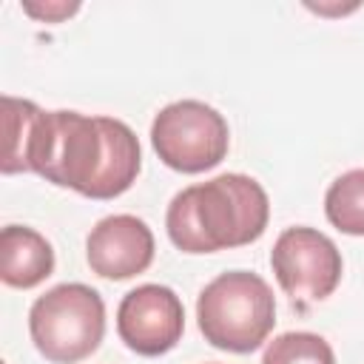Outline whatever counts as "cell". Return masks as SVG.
I'll return each instance as SVG.
<instances>
[{
  "label": "cell",
  "instance_id": "6",
  "mask_svg": "<svg viewBox=\"0 0 364 364\" xmlns=\"http://www.w3.org/2000/svg\"><path fill=\"white\" fill-rule=\"evenodd\" d=\"M270 267L279 287L299 304L324 301L341 282V253L330 236L316 228H287L270 250Z\"/></svg>",
  "mask_w": 364,
  "mask_h": 364
},
{
  "label": "cell",
  "instance_id": "1",
  "mask_svg": "<svg viewBox=\"0 0 364 364\" xmlns=\"http://www.w3.org/2000/svg\"><path fill=\"white\" fill-rule=\"evenodd\" d=\"M3 162L0 171L37 173L51 185L88 199L125 193L142 168L136 134L114 117L80 111H43L31 100L3 97Z\"/></svg>",
  "mask_w": 364,
  "mask_h": 364
},
{
  "label": "cell",
  "instance_id": "12",
  "mask_svg": "<svg viewBox=\"0 0 364 364\" xmlns=\"http://www.w3.org/2000/svg\"><path fill=\"white\" fill-rule=\"evenodd\" d=\"M80 9V3H23V11L31 14L34 20H46V23H60L65 17H71Z\"/></svg>",
  "mask_w": 364,
  "mask_h": 364
},
{
  "label": "cell",
  "instance_id": "8",
  "mask_svg": "<svg viewBox=\"0 0 364 364\" xmlns=\"http://www.w3.org/2000/svg\"><path fill=\"white\" fill-rule=\"evenodd\" d=\"M154 233L131 213H114L100 219L85 239L88 267L111 282L134 279L145 273L154 262Z\"/></svg>",
  "mask_w": 364,
  "mask_h": 364
},
{
  "label": "cell",
  "instance_id": "7",
  "mask_svg": "<svg viewBox=\"0 0 364 364\" xmlns=\"http://www.w3.org/2000/svg\"><path fill=\"white\" fill-rule=\"evenodd\" d=\"M117 333L139 355H165L185 333V307L165 284H139L117 307Z\"/></svg>",
  "mask_w": 364,
  "mask_h": 364
},
{
  "label": "cell",
  "instance_id": "3",
  "mask_svg": "<svg viewBox=\"0 0 364 364\" xmlns=\"http://www.w3.org/2000/svg\"><path fill=\"white\" fill-rule=\"evenodd\" d=\"M196 321L205 341L228 353H253L276 324L270 284L250 270H228L208 282L196 299Z\"/></svg>",
  "mask_w": 364,
  "mask_h": 364
},
{
  "label": "cell",
  "instance_id": "9",
  "mask_svg": "<svg viewBox=\"0 0 364 364\" xmlns=\"http://www.w3.org/2000/svg\"><path fill=\"white\" fill-rule=\"evenodd\" d=\"M54 273L51 242L26 225H6L0 233V279L9 287L28 290Z\"/></svg>",
  "mask_w": 364,
  "mask_h": 364
},
{
  "label": "cell",
  "instance_id": "11",
  "mask_svg": "<svg viewBox=\"0 0 364 364\" xmlns=\"http://www.w3.org/2000/svg\"><path fill=\"white\" fill-rule=\"evenodd\" d=\"M262 364H336L333 347L318 333H282L262 355Z\"/></svg>",
  "mask_w": 364,
  "mask_h": 364
},
{
  "label": "cell",
  "instance_id": "5",
  "mask_svg": "<svg viewBox=\"0 0 364 364\" xmlns=\"http://www.w3.org/2000/svg\"><path fill=\"white\" fill-rule=\"evenodd\" d=\"M151 145L171 171L202 173L228 156L230 131L213 105L199 100H179L154 117Z\"/></svg>",
  "mask_w": 364,
  "mask_h": 364
},
{
  "label": "cell",
  "instance_id": "10",
  "mask_svg": "<svg viewBox=\"0 0 364 364\" xmlns=\"http://www.w3.org/2000/svg\"><path fill=\"white\" fill-rule=\"evenodd\" d=\"M324 213L336 230L347 236H364V168L341 173L327 188Z\"/></svg>",
  "mask_w": 364,
  "mask_h": 364
},
{
  "label": "cell",
  "instance_id": "2",
  "mask_svg": "<svg viewBox=\"0 0 364 364\" xmlns=\"http://www.w3.org/2000/svg\"><path fill=\"white\" fill-rule=\"evenodd\" d=\"M270 219L264 188L245 173H219L182 188L165 213L171 242L182 253H216L256 242Z\"/></svg>",
  "mask_w": 364,
  "mask_h": 364
},
{
  "label": "cell",
  "instance_id": "4",
  "mask_svg": "<svg viewBox=\"0 0 364 364\" xmlns=\"http://www.w3.org/2000/svg\"><path fill=\"white\" fill-rule=\"evenodd\" d=\"M28 336L46 361L77 364L88 358L105 336V301L88 284H57L31 304Z\"/></svg>",
  "mask_w": 364,
  "mask_h": 364
}]
</instances>
